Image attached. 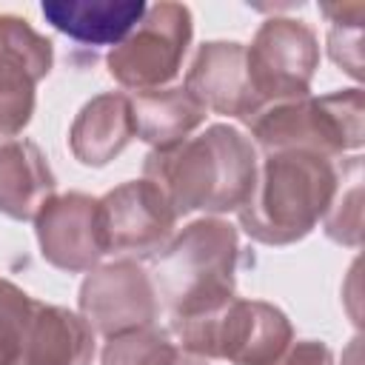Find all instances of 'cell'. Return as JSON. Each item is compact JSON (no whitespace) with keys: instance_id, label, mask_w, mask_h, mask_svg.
I'll return each instance as SVG.
<instances>
[{"instance_id":"cell-1","label":"cell","mask_w":365,"mask_h":365,"mask_svg":"<svg viewBox=\"0 0 365 365\" xmlns=\"http://www.w3.org/2000/svg\"><path fill=\"white\" fill-rule=\"evenodd\" d=\"M254 143L234 125L214 123L197 137H185L168 148H151L143 177L157 182L180 214L240 211L257 177Z\"/></svg>"},{"instance_id":"cell-2","label":"cell","mask_w":365,"mask_h":365,"mask_svg":"<svg viewBox=\"0 0 365 365\" xmlns=\"http://www.w3.org/2000/svg\"><path fill=\"white\" fill-rule=\"evenodd\" d=\"M339 188L331 160L308 151H271L257 165L254 188L237 217L245 234L265 245H288L314 231Z\"/></svg>"},{"instance_id":"cell-3","label":"cell","mask_w":365,"mask_h":365,"mask_svg":"<svg viewBox=\"0 0 365 365\" xmlns=\"http://www.w3.org/2000/svg\"><path fill=\"white\" fill-rule=\"evenodd\" d=\"M240 240L237 228L220 217L188 222L154 257L151 282L171 325L217 311L234 294Z\"/></svg>"},{"instance_id":"cell-4","label":"cell","mask_w":365,"mask_h":365,"mask_svg":"<svg viewBox=\"0 0 365 365\" xmlns=\"http://www.w3.org/2000/svg\"><path fill=\"white\" fill-rule=\"evenodd\" d=\"M362 88H345L322 97H299L262 106L248 120V128L265 154L308 151L331 160L362 145Z\"/></svg>"},{"instance_id":"cell-5","label":"cell","mask_w":365,"mask_h":365,"mask_svg":"<svg viewBox=\"0 0 365 365\" xmlns=\"http://www.w3.org/2000/svg\"><path fill=\"white\" fill-rule=\"evenodd\" d=\"M171 331L185 354L231 365H274L294 336L288 317L277 305L242 297H231L211 314L174 322Z\"/></svg>"},{"instance_id":"cell-6","label":"cell","mask_w":365,"mask_h":365,"mask_svg":"<svg viewBox=\"0 0 365 365\" xmlns=\"http://www.w3.org/2000/svg\"><path fill=\"white\" fill-rule=\"evenodd\" d=\"M194 37L191 9L182 3H154L143 20L111 46L106 66L108 74L131 91H154L180 74L182 57Z\"/></svg>"},{"instance_id":"cell-7","label":"cell","mask_w":365,"mask_h":365,"mask_svg":"<svg viewBox=\"0 0 365 365\" xmlns=\"http://www.w3.org/2000/svg\"><path fill=\"white\" fill-rule=\"evenodd\" d=\"M245 68L262 106L308 97L319 68V40L305 20L268 17L245 48Z\"/></svg>"},{"instance_id":"cell-8","label":"cell","mask_w":365,"mask_h":365,"mask_svg":"<svg viewBox=\"0 0 365 365\" xmlns=\"http://www.w3.org/2000/svg\"><path fill=\"white\" fill-rule=\"evenodd\" d=\"M77 302L80 317L106 339L125 331L151 328L160 317L151 274L134 259H114L91 268L80 285Z\"/></svg>"},{"instance_id":"cell-9","label":"cell","mask_w":365,"mask_h":365,"mask_svg":"<svg viewBox=\"0 0 365 365\" xmlns=\"http://www.w3.org/2000/svg\"><path fill=\"white\" fill-rule=\"evenodd\" d=\"M177 211L151 180H128L100 197V225L106 254H134L154 259L174 237Z\"/></svg>"},{"instance_id":"cell-10","label":"cell","mask_w":365,"mask_h":365,"mask_svg":"<svg viewBox=\"0 0 365 365\" xmlns=\"http://www.w3.org/2000/svg\"><path fill=\"white\" fill-rule=\"evenodd\" d=\"M54 66V46L29 20L0 14V145L11 143L31 120L37 83Z\"/></svg>"},{"instance_id":"cell-11","label":"cell","mask_w":365,"mask_h":365,"mask_svg":"<svg viewBox=\"0 0 365 365\" xmlns=\"http://www.w3.org/2000/svg\"><path fill=\"white\" fill-rule=\"evenodd\" d=\"M34 231L43 259L60 271H91L106 257L100 200L83 191L48 197L34 217Z\"/></svg>"},{"instance_id":"cell-12","label":"cell","mask_w":365,"mask_h":365,"mask_svg":"<svg viewBox=\"0 0 365 365\" xmlns=\"http://www.w3.org/2000/svg\"><path fill=\"white\" fill-rule=\"evenodd\" d=\"M205 111L251 120L262 103L251 88L245 46L234 40H208L197 48L182 86Z\"/></svg>"},{"instance_id":"cell-13","label":"cell","mask_w":365,"mask_h":365,"mask_svg":"<svg viewBox=\"0 0 365 365\" xmlns=\"http://www.w3.org/2000/svg\"><path fill=\"white\" fill-rule=\"evenodd\" d=\"M94 331L63 305H31L17 365H91Z\"/></svg>"},{"instance_id":"cell-14","label":"cell","mask_w":365,"mask_h":365,"mask_svg":"<svg viewBox=\"0 0 365 365\" xmlns=\"http://www.w3.org/2000/svg\"><path fill=\"white\" fill-rule=\"evenodd\" d=\"M134 137L131 100L120 91L91 97L74 117L68 131L71 154L91 168L108 165Z\"/></svg>"},{"instance_id":"cell-15","label":"cell","mask_w":365,"mask_h":365,"mask_svg":"<svg viewBox=\"0 0 365 365\" xmlns=\"http://www.w3.org/2000/svg\"><path fill=\"white\" fill-rule=\"evenodd\" d=\"M143 0H46L43 17L86 46H117L145 14Z\"/></svg>"},{"instance_id":"cell-16","label":"cell","mask_w":365,"mask_h":365,"mask_svg":"<svg viewBox=\"0 0 365 365\" xmlns=\"http://www.w3.org/2000/svg\"><path fill=\"white\" fill-rule=\"evenodd\" d=\"M54 188V171L37 143L11 140L0 145V211L6 217L34 220Z\"/></svg>"},{"instance_id":"cell-17","label":"cell","mask_w":365,"mask_h":365,"mask_svg":"<svg viewBox=\"0 0 365 365\" xmlns=\"http://www.w3.org/2000/svg\"><path fill=\"white\" fill-rule=\"evenodd\" d=\"M128 100L134 117V137L151 143L154 148L177 145L205 123V108L185 88L134 91Z\"/></svg>"},{"instance_id":"cell-18","label":"cell","mask_w":365,"mask_h":365,"mask_svg":"<svg viewBox=\"0 0 365 365\" xmlns=\"http://www.w3.org/2000/svg\"><path fill=\"white\" fill-rule=\"evenodd\" d=\"M319 11L328 17V51L331 60L345 68L354 80L362 77V17L365 3H322Z\"/></svg>"},{"instance_id":"cell-19","label":"cell","mask_w":365,"mask_h":365,"mask_svg":"<svg viewBox=\"0 0 365 365\" xmlns=\"http://www.w3.org/2000/svg\"><path fill=\"white\" fill-rule=\"evenodd\" d=\"M180 351L168 334L151 328H137L117 334L106 342L100 365H177Z\"/></svg>"},{"instance_id":"cell-20","label":"cell","mask_w":365,"mask_h":365,"mask_svg":"<svg viewBox=\"0 0 365 365\" xmlns=\"http://www.w3.org/2000/svg\"><path fill=\"white\" fill-rule=\"evenodd\" d=\"M34 299L0 277V365H17Z\"/></svg>"},{"instance_id":"cell-21","label":"cell","mask_w":365,"mask_h":365,"mask_svg":"<svg viewBox=\"0 0 365 365\" xmlns=\"http://www.w3.org/2000/svg\"><path fill=\"white\" fill-rule=\"evenodd\" d=\"M325 220V234L339 242V245H351L359 248V237H362V185H359V168L354 171V180L342 188H336L334 202L328 208Z\"/></svg>"},{"instance_id":"cell-22","label":"cell","mask_w":365,"mask_h":365,"mask_svg":"<svg viewBox=\"0 0 365 365\" xmlns=\"http://www.w3.org/2000/svg\"><path fill=\"white\" fill-rule=\"evenodd\" d=\"M274 365H334V354L319 339H299L288 345Z\"/></svg>"},{"instance_id":"cell-23","label":"cell","mask_w":365,"mask_h":365,"mask_svg":"<svg viewBox=\"0 0 365 365\" xmlns=\"http://www.w3.org/2000/svg\"><path fill=\"white\" fill-rule=\"evenodd\" d=\"M177 365H208L205 359H200V356H194V354H185V351H180V359H177Z\"/></svg>"}]
</instances>
